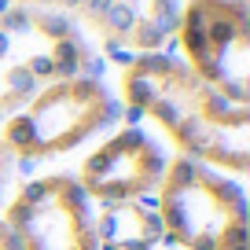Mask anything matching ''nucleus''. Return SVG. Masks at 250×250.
<instances>
[{"label":"nucleus","mask_w":250,"mask_h":250,"mask_svg":"<svg viewBox=\"0 0 250 250\" xmlns=\"http://www.w3.org/2000/svg\"><path fill=\"white\" fill-rule=\"evenodd\" d=\"M15 173H19V166H15V158L8 155V151L0 147V206H4V199H8V191L15 188Z\"/></svg>","instance_id":"obj_10"},{"label":"nucleus","mask_w":250,"mask_h":250,"mask_svg":"<svg viewBox=\"0 0 250 250\" xmlns=\"http://www.w3.org/2000/svg\"><path fill=\"white\" fill-rule=\"evenodd\" d=\"M0 250H19V247H15V239H11V232L4 228V221H0Z\"/></svg>","instance_id":"obj_11"},{"label":"nucleus","mask_w":250,"mask_h":250,"mask_svg":"<svg viewBox=\"0 0 250 250\" xmlns=\"http://www.w3.org/2000/svg\"><path fill=\"white\" fill-rule=\"evenodd\" d=\"M118 122L122 103L103 78H62L41 85L15 114L4 118L0 147L15 158L19 169H30L88 147Z\"/></svg>","instance_id":"obj_2"},{"label":"nucleus","mask_w":250,"mask_h":250,"mask_svg":"<svg viewBox=\"0 0 250 250\" xmlns=\"http://www.w3.org/2000/svg\"><path fill=\"white\" fill-rule=\"evenodd\" d=\"M37 88H41V81L26 70L22 62L0 55V125H4V118H8V114H15V110L37 92Z\"/></svg>","instance_id":"obj_9"},{"label":"nucleus","mask_w":250,"mask_h":250,"mask_svg":"<svg viewBox=\"0 0 250 250\" xmlns=\"http://www.w3.org/2000/svg\"><path fill=\"white\" fill-rule=\"evenodd\" d=\"M96 239H100V250H155V247H162V225L155 217L151 199L96 206Z\"/></svg>","instance_id":"obj_8"},{"label":"nucleus","mask_w":250,"mask_h":250,"mask_svg":"<svg viewBox=\"0 0 250 250\" xmlns=\"http://www.w3.org/2000/svg\"><path fill=\"white\" fill-rule=\"evenodd\" d=\"M180 0H81L74 22L92 33L107 59L125 66L136 55L173 48Z\"/></svg>","instance_id":"obj_7"},{"label":"nucleus","mask_w":250,"mask_h":250,"mask_svg":"<svg viewBox=\"0 0 250 250\" xmlns=\"http://www.w3.org/2000/svg\"><path fill=\"white\" fill-rule=\"evenodd\" d=\"M151 206L162 243L177 250H250V203L239 177L169 155Z\"/></svg>","instance_id":"obj_3"},{"label":"nucleus","mask_w":250,"mask_h":250,"mask_svg":"<svg viewBox=\"0 0 250 250\" xmlns=\"http://www.w3.org/2000/svg\"><path fill=\"white\" fill-rule=\"evenodd\" d=\"M0 221L19 250H100L96 206L66 169L19 180L0 206Z\"/></svg>","instance_id":"obj_5"},{"label":"nucleus","mask_w":250,"mask_h":250,"mask_svg":"<svg viewBox=\"0 0 250 250\" xmlns=\"http://www.w3.org/2000/svg\"><path fill=\"white\" fill-rule=\"evenodd\" d=\"M169 52L225 100L250 107V0H184Z\"/></svg>","instance_id":"obj_4"},{"label":"nucleus","mask_w":250,"mask_h":250,"mask_svg":"<svg viewBox=\"0 0 250 250\" xmlns=\"http://www.w3.org/2000/svg\"><path fill=\"white\" fill-rule=\"evenodd\" d=\"M166 166H169V151L155 133H147L136 122H118L78 158L74 180L92 206L140 203L155 195Z\"/></svg>","instance_id":"obj_6"},{"label":"nucleus","mask_w":250,"mask_h":250,"mask_svg":"<svg viewBox=\"0 0 250 250\" xmlns=\"http://www.w3.org/2000/svg\"><path fill=\"white\" fill-rule=\"evenodd\" d=\"M114 96L133 122L155 125L177 155L213 166L228 177H247L250 107L225 100L173 52L129 59L118 70Z\"/></svg>","instance_id":"obj_1"}]
</instances>
